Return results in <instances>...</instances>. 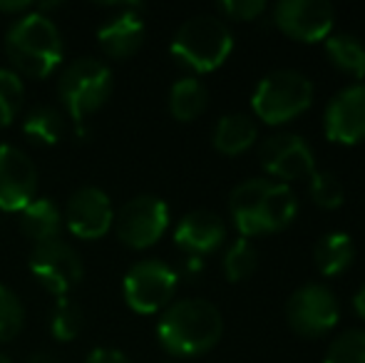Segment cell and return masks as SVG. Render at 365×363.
Listing matches in <instances>:
<instances>
[{"label":"cell","mask_w":365,"mask_h":363,"mask_svg":"<svg viewBox=\"0 0 365 363\" xmlns=\"http://www.w3.org/2000/svg\"><path fill=\"white\" fill-rule=\"evenodd\" d=\"M229 212L241 237H264L291 227L298 214V199L289 184L254 177L231 189Z\"/></svg>","instance_id":"6da1fadb"},{"label":"cell","mask_w":365,"mask_h":363,"mask_svg":"<svg viewBox=\"0 0 365 363\" xmlns=\"http://www.w3.org/2000/svg\"><path fill=\"white\" fill-rule=\"evenodd\" d=\"M224 319L207 299H179L162 311L157 321V341L169 356L194 359L204 356L221 341Z\"/></svg>","instance_id":"7a4b0ae2"},{"label":"cell","mask_w":365,"mask_h":363,"mask_svg":"<svg viewBox=\"0 0 365 363\" xmlns=\"http://www.w3.org/2000/svg\"><path fill=\"white\" fill-rule=\"evenodd\" d=\"M5 55H8L15 75L45 80L63 65V35L50 15L33 8L8 28Z\"/></svg>","instance_id":"3957f363"},{"label":"cell","mask_w":365,"mask_h":363,"mask_svg":"<svg viewBox=\"0 0 365 363\" xmlns=\"http://www.w3.org/2000/svg\"><path fill=\"white\" fill-rule=\"evenodd\" d=\"M234 50V35L224 18L194 15L174 33L169 53L179 65L192 73H214L229 60Z\"/></svg>","instance_id":"277c9868"},{"label":"cell","mask_w":365,"mask_h":363,"mask_svg":"<svg viewBox=\"0 0 365 363\" xmlns=\"http://www.w3.org/2000/svg\"><path fill=\"white\" fill-rule=\"evenodd\" d=\"M313 102V83L293 68L271 70L259 80L251 107L254 115L266 125H286V122L301 117Z\"/></svg>","instance_id":"5b68a950"},{"label":"cell","mask_w":365,"mask_h":363,"mask_svg":"<svg viewBox=\"0 0 365 363\" xmlns=\"http://www.w3.org/2000/svg\"><path fill=\"white\" fill-rule=\"evenodd\" d=\"M112 70L97 58H80L63 70L58 80V95L75 122L77 135H82V125L92 117L112 95Z\"/></svg>","instance_id":"8992f818"},{"label":"cell","mask_w":365,"mask_h":363,"mask_svg":"<svg viewBox=\"0 0 365 363\" xmlns=\"http://www.w3.org/2000/svg\"><path fill=\"white\" fill-rule=\"evenodd\" d=\"M341 319V304L331 286L311 284L298 286L286 301V321L291 331L303 339H321L331 334Z\"/></svg>","instance_id":"52a82bcc"},{"label":"cell","mask_w":365,"mask_h":363,"mask_svg":"<svg viewBox=\"0 0 365 363\" xmlns=\"http://www.w3.org/2000/svg\"><path fill=\"white\" fill-rule=\"evenodd\" d=\"M179 274L159 259H142L122 279V294L135 314L149 316L172 304Z\"/></svg>","instance_id":"ba28073f"},{"label":"cell","mask_w":365,"mask_h":363,"mask_svg":"<svg viewBox=\"0 0 365 363\" xmlns=\"http://www.w3.org/2000/svg\"><path fill=\"white\" fill-rule=\"evenodd\" d=\"M112 227L125 247L142 252V249L154 247L169 229V207L164 199L154 194H140L122 204Z\"/></svg>","instance_id":"9c48e42d"},{"label":"cell","mask_w":365,"mask_h":363,"mask_svg":"<svg viewBox=\"0 0 365 363\" xmlns=\"http://www.w3.org/2000/svg\"><path fill=\"white\" fill-rule=\"evenodd\" d=\"M28 267L38 279V284L45 286L58 299L68 296L85 279V264H82L80 254L63 239L35 244L30 252Z\"/></svg>","instance_id":"30bf717a"},{"label":"cell","mask_w":365,"mask_h":363,"mask_svg":"<svg viewBox=\"0 0 365 363\" xmlns=\"http://www.w3.org/2000/svg\"><path fill=\"white\" fill-rule=\"evenodd\" d=\"M271 13L276 28L298 43H321L336 25V8L326 0H279Z\"/></svg>","instance_id":"8fae6325"},{"label":"cell","mask_w":365,"mask_h":363,"mask_svg":"<svg viewBox=\"0 0 365 363\" xmlns=\"http://www.w3.org/2000/svg\"><path fill=\"white\" fill-rule=\"evenodd\" d=\"M259 162L266 175L284 184L311 177V172L316 170V155L311 145L296 132H276L266 137L259 147Z\"/></svg>","instance_id":"7c38bea8"},{"label":"cell","mask_w":365,"mask_h":363,"mask_svg":"<svg viewBox=\"0 0 365 363\" xmlns=\"http://www.w3.org/2000/svg\"><path fill=\"white\" fill-rule=\"evenodd\" d=\"M63 219L73 237L82 239V242H95L112 229L115 209H112L107 192H102L100 187H82L68 199Z\"/></svg>","instance_id":"4fadbf2b"},{"label":"cell","mask_w":365,"mask_h":363,"mask_svg":"<svg viewBox=\"0 0 365 363\" xmlns=\"http://www.w3.org/2000/svg\"><path fill=\"white\" fill-rule=\"evenodd\" d=\"M323 132L336 145L365 140V83H353L331 97L323 112Z\"/></svg>","instance_id":"5bb4252c"},{"label":"cell","mask_w":365,"mask_h":363,"mask_svg":"<svg viewBox=\"0 0 365 363\" xmlns=\"http://www.w3.org/2000/svg\"><path fill=\"white\" fill-rule=\"evenodd\" d=\"M38 197V170L23 150L0 145V212L20 214Z\"/></svg>","instance_id":"9a60e30c"},{"label":"cell","mask_w":365,"mask_h":363,"mask_svg":"<svg viewBox=\"0 0 365 363\" xmlns=\"http://www.w3.org/2000/svg\"><path fill=\"white\" fill-rule=\"evenodd\" d=\"M226 242V224L219 214L209 209H194L184 214L182 222L174 229V244L182 249L187 257H207L214 254Z\"/></svg>","instance_id":"2e32d148"},{"label":"cell","mask_w":365,"mask_h":363,"mask_svg":"<svg viewBox=\"0 0 365 363\" xmlns=\"http://www.w3.org/2000/svg\"><path fill=\"white\" fill-rule=\"evenodd\" d=\"M97 43L102 53L112 60H127L145 43V20L140 5H125L97 30Z\"/></svg>","instance_id":"e0dca14e"},{"label":"cell","mask_w":365,"mask_h":363,"mask_svg":"<svg viewBox=\"0 0 365 363\" xmlns=\"http://www.w3.org/2000/svg\"><path fill=\"white\" fill-rule=\"evenodd\" d=\"M60 229H63V209L50 197H35L20 212V232L33 244L60 239Z\"/></svg>","instance_id":"ac0fdd59"},{"label":"cell","mask_w":365,"mask_h":363,"mask_svg":"<svg viewBox=\"0 0 365 363\" xmlns=\"http://www.w3.org/2000/svg\"><path fill=\"white\" fill-rule=\"evenodd\" d=\"M259 137V127L244 112H234V115L219 117V122L214 125L212 132V145L214 150L221 152L226 157L244 155L246 150H251V145Z\"/></svg>","instance_id":"d6986e66"},{"label":"cell","mask_w":365,"mask_h":363,"mask_svg":"<svg viewBox=\"0 0 365 363\" xmlns=\"http://www.w3.org/2000/svg\"><path fill=\"white\" fill-rule=\"evenodd\" d=\"M313 262L323 276H341L356 262V244L351 234L346 232H328L313 247Z\"/></svg>","instance_id":"ffe728a7"},{"label":"cell","mask_w":365,"mask_h":363,"mask_svg":"<svg viewBox=\"0 0 365 363\" xmlns=\"http://www.w3.org/2000/svg\"><path fill=\"white\" fill-rule=\"evenodd\" d=\"M323 48L333 68L348 78H365V43L351 33H331L323 40Z\"/></svg>","instance_id":"44dd1931"},{"label":"cell","mask_w":365,"mask_h":363,"mask_svg":"<svg viewBox=\"0 0 365 363\" xmlns=\"http://www.w3.org/2000/svg\"><path fill=\"white\" fill-rule=\"evenodd\" d=\"M209 92L204 88L202 80H197L194 75L177 80L169 90V112L174 120L179 122H192L207 110Z\"/></svg>","instance_id":"7402d4cb"},{"label":"cell","mask_w":365,"mask_h":363,"mask_svg":"<svg viewBox=\"0 0 365 363\" xmlns=\"http://www.w3.org/2000/svg\"><path fill=\"white\" fill-rule=\"evenodd\" d=\"M23 135L35 145L53 147L63 140L65 122L55 107H35L23 122Z\"/></svg>","instance_id":"603a6c76"},{"label":"cell","mask_w":365,"mask_h":363,"mask_svg":"<svg viewBox=\"0 0 365 363\" xmlns=\"http://www.w3.org/2000/svg\"><path fill=\"white\" fill-rule=\"evenodd\" d=\"M259 267V252L251 244V239L239 237L236 242H231L224 252V259H221V269H224L226 281L231 284H239V281L249 279L251 274Z\"/></svg>","instance_id":"cb8c5ba5"},{"label":"cell","mask_w":365,"mask_h":363,"mask_svg":"<svg viewBox=\"0 0 365 363\" xmlns=\"http://www.w3.org/2000/svg\"><path fill=\"white\" fill-rule=\"evenodd\" d=\"M82 326H85V314H82L80 304L68 296H60L53 306L50 314V334L60 344H70L80 336Z\"/></svg>","instance_id":"d4e9b609"},{"label":"cell","mask_w":365,"mask_h":363,"mask_svg":"<svg viewBox=\"0 0 365 363\" xmlns=\"http://www.w3.org/2000/svg\"><path fill=\"white\" fill-rule=\"evenodd\" d=\"M308 194H311V202L321 209H338L346 199V189L343 182L338 180L333 172L326 170H313L311 182H308Z\"/></svg>","instance_id":"484cf974"},{"label":"cell","mask_w":365,"mask_h":363,"mask_svg":"<svg viewBox=\"0 0 365 363\" xmlns=\"http://www.w3.org/2000/svg\"><path fill=\"white\" fill-rule=\"evenodd\" d=\"M323 363H365V331L351 329L331 341Z\"/></svg>","instance_id":"4316f807"},{"label":"cell","mask_w":365,"mask_h":363,"mask_svg":"<svg viewBox=\"0 0 365 363\" xmlns=\"http://www.w3.org/2000/svg\"><path fill=\"white\" fill-rule=\"evenodd\" d=\"M25 85L13 70L0 68V127H8L23 107Z\"/></svg>","instance_id":"83f0119b"},{"label":"cell","mask_w":365,"mask_h":363,"mask_svg":"<svg viewBox=\"0 0 365 363\" xmlns=\"http://www.w3.org/2000/svg\"><path fill=\"white\" fill-rule=\"evenodd\" d=\"M25 326V309L20 299L0 284V344L13 341Z\"/></svg>","instance_id":"f1b7e54d"},{"label":"cell","mask_w":365,"mask_h":363,"mask_svg":"<svg viewBox=\"0 0 365 363\" xmlns=\"http://www.w3.org/2000/svg\"><path fill=\"white\" fill-rule=\"evenodd\" d=\"M266 8L269 5L264 0H221L217 5V10L226 20H239V23L261 18L266 13Z\"/></svg>","instance_id":"f546056e"},{"label":"cell","mask_w":365,"mask_h":363,"mask_svg":"<svg viewBox=\"0 0 365 363\" xmlns=\"http://www.w3.org/2000/svg\"><path fill=\"white\" fill-rule=\"evenodd\" d=\"M85 363H132L130 359H127L122 351L117 349H92L90 354H87Z\"/></svg>","instance_id":"4dcf8cb0"},{"label":"cell","mask_w":365,"mask_h":363,"mask_svg":"<svg viewBox=\"0 0 365 363\" xmlns=\"http://www.w3.org/2000/svg\"><path fill=\"white\" fill-rule=\"evenodd\" d=\"M33 8L35 5L28 3V0H18V3H0V13L3 15H25Z\"/></svg>","instance_id":"1f68e13d"},{"label":"cell","mask_w":365,"mask_h":363,"mask_svg":"<svg viewBox=\"0 0 365 363\" xmlns=\"http://www.w3.org/2000/svg\"><path fill=\"white\" fill-rule=\"evenodd\" d=\"M353 311L365 321V284L356 291V296H353Z\"/></svg>","instance_id":"d6a6232c"},{"label":"cell","mask_w":365,"mask_h":363,"mask_svg":"<svg viewBox=\"0 0 365 363\" xmlns=\"http://www.w3.org/2000/svg\"><path fill=\"white\" fill-rule=\"evenodd\" d=\"M30 363H60L58 356L48 354V351H38V354L30 356Z\"/></svg>","instance_id":"836d02e7"},{"label":"cell","mask_w":365,"mask_h":363,"mask_svg":"<svg viewBox=\"0 0 365 363\" xmlns=\"http://www.w3.org/2000/svg\"><path fill=\"white\" fill-rule=\"evenodd\" d=\"M0 363H13V361H10L8 356H3V354H0Z\"/></svg>","instance_id":"e575fe53"}]
</instances>
